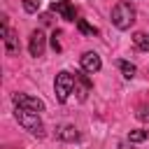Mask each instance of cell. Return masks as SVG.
Masks as SVG:
<instances>
[{
    "label": "cell",
    "mask_w": 149,
    "mask_h": 149,
    "mask_svg": "<svg viewBox=\"0 0 149 149\" xmlns=\"http://www.w3.org/2000/svg\"><path fill=\"white\" fill-rule=\"evenodd\" d=\"M112 23L119 28V30H128L133 23H135V7L126 0L116 2L112 7Z\"/></svg>",
    "instance_id": "1"
},
{
    "label": "cell",
    "mask_w": 149,
    "mask_h": 149,
    "mask_svg": "<svg viewBox=\"0 0 149 149\" xmlns=\"http://www.w3.org/2000/svg\"><path fill=\"white\" fill-rule=\"evenodd\" d=\"M14 116H16V121H19V123H21L26 130H30V133H33V135H37V137H44V126H42L40 112H33V109L16 107Z\"/></svg>",
    "instance_id": "2"
},
{
    "label": "cell",
    "mask_w": 149,
    "mask_h": 149,
    "mask_svg": "<svg viewBox=\"0 0 149 149\" xmlns=\"http://www.w3.org/2000/svg\"><path fill=\"white\" fill-rule=\"evenodd\" d=\"M54 91H56V100L58 102H68L70 93L74 91V74L63 70L56 74V81H54Z\"/></svg>",
    "instance_id": "3"
},
{
    "label": "cell",
    "mask_w": 149,
    "mask_h": 149,
    "mask_svg": "<svg viewBox=\"0 0 149 149\" xmlns=\"http://www.w3.org/2000/svg\"><path fill=\"white\" fill-rule=\"evenodd\" d=\"M12 102L16 107H23V109H33V112H44V102L35 95H28V93H14L12 95Z\"/></svg>",
    "instance_id": "4"
},
{
    "label": "cell",
    "mask_w": 149,
    "mask_h": 149,
    "mask_svg": "<svg viewBox=\"0 0 149 149\" xmlns=\"http://www.w3.org/2000/svg\"><path fill=\"white\" fill-rule=\"evenodd\" d=\"M91 88H93V81L88 79V74H84V70L81 72H74V93H77V100L79 102H84L88 98Z\"/></svg>",
    "instance_id": "5"
},
{
    "label": "cell",
    "mask_w": 149,
    "mask_h": 149,
    "mask_svg": "<svg viewBox=\"0 0 149 149\" xmlns=\"http://www.w3.org/2000/svg\"><path fill=\"white\" fill-rule=\"evenodd\" d=\"M44 49H47V35L37 28V30H33V33H30V40H28V51H30V56L40 58V56L44 54Z\"/></svg>",
    "instance_id": "6"
},
{
    "label": "cell",
    "mask_w": 149,
    "mask_h": 149,
    "mask_svg": "<svg viewBox=\"0 0 149 149\" xmlns=\"http://www.w3.org/2000/svg\"><path fill=\"white\" fill-rule=\"evenodd\" d=\"M79 65H81V70L84 72H98L100 68H102V61H100V56L95 54V51H84L81 54V58H79Z\"/></svg>",
    "instance_id": "7"
},
{
    "label": "cell",
    "mask_w": 149,
    "mask_h": 149,
    "mask_svg": "<svg viewBox=\"0 0 149 149\" xmlns=\"http://www.w3.org/2000/svg\"><path fill=\"white\" fill-rule=\"evenodd\" d=\"M51 12L61 14V19H65V21H74L77 23V12L70 5V0H56V2H51Z\"/></svg>",
    "instance_id": "8"
},
{
    "label": "cell",
    "mask_w": 149,
    "mask_h": 149,
    "mask_svg": "<svg viewBox=\"0 0 149 149\" xmlns=\"http://www.w3.org/2000/svg\"><path fill=\"white\" fill-rule=\"evenodd\" d=\"M56 137L61 142H77L79 140V130L70 123H63V126H56Z\"/></svg>",
    "instance_id": "9"
},
{
    "label": "cell",
    "mask_w": 149,
    "mask_h": 149,
    "mask_svg": "<svg viewBox=\"0 0 149 149\" xmlns=\"http://www.w3.org/2000/svg\"><path fill=\"white\" fill-rule=\"evenodd\" d=\"M2 40H5V51H7L9 56H16V54H19V37H16V33L9 30Z\"/></svg>",
    "instance_id": "10"
},
{
    "label": "cell",
    "mask_w": 149,
    "mask_h": 149,
    "mask_svg": "<svg viewBox=\"0 0 149 149\" xmlns=\"http://www.w3.org/2000/svg\"><path fill=\"white\" fill-rule=\"evenodd\" d=\"M116 65H119V70H121V74H123L126 79H133V77L137 74V68H135L133 63H128V61H116Z\"/></svg>",
    "instance_id": "11"
},
{
    "label": "cell",
    "mask_w": 149,
    "mask_h": 149,
    "mask_svg": "<svg viewBox=\"0 0 149 149\" xmlns=\"http://www.w3.org/2000/svg\"><path fill=\"white\" fill-rule=\"evenodd\" d=\"M133 44L142 51H149V35L147 33H135L133 35Z\"/></svg>",
    "instance_id": "12"
},
{
    "label": "cell",
    "mask_w": 149,
    "mask_h": 149,
    "mask_svg": "<svg viewBox=\"0 0 149 149\" xmlns=\"http://www.w3.org/2000/svg\"><path fill=\"white\" fill-rule=\"evenodd\" d=\"M77 30L84 35H98V28H93L91 23H86L84 19H77Z\"/></svg>",
    "instance_id": "13"
},
{
    "label": "cell",
    "mask_w": 149,
    "mask_h": 149,
    "mask_svg": "<svg viewBox=\"0 0 149 149\" xmlns=\"http://www.w3.org/2000/svg\"><path fill=\"white\" fill-rule=\"evenodd\" d=\"M147 137H149V130H142V128H137V130H130V133H128V140H130L133 144H135V142H144Z\"/></svg>",
    "instance_id": "14"
},
{
    "label": "cell",
    "mask_w": 149,
    "mask_h": 149,
    "mask_svg": "<svg viewBox=\"0 0 149 149\" xmlns=\"http://www.w3.org/2000/svg\"><path fill=\"white\" fill-rule=\"evenodd\" d=\"M23 9H26L28 14H35V12L40 9V0H23Z\"/></svg>",
    "instance_id": "15"
},
{
    "label": "cell",
    "mask_w": 149,
    "mask_h": 149,
    "mask_svg": "<svg viewBox=\"0 0 149 149\" xmlns=\"http://www.w3.org/2000/svg\"><path fill=\"white\" fill-rule=\"evenodd\" d=\"M135 116H137L140 121H149V105H140L137 112H135Z\"/></svg>",
    "instance_id": "16"
},
{
    "label": "cell",
    "mask_w": 149,
    "mask_h": 149,
    "mask_svg": "<svg viewBox=\"0 0 149 149\" xmlns=\"http://www.w3.org/2000/svg\"><path fill=\"white\" fill-rule=\"evenodd\" d=\"M58 37H61V33L54 30V35H51V49H54V51H61V42H58Z\"/></svg>",
    "instance_id": "17"
},
{
    "label": "cell",
    "mask_w": 149,
    "mask_h": 149,
    "mask_svg": "<svg viewBox=\"0 0 149 149\" xmlns=\"http://www.w3.org/2000/svg\"><path fill=\"white\" fill-rule=\"evenodd\" d=\"M119 149H133V142H130V140H126V142H121V144H119Z\"/></svg>",
    "instance_id": "18"
}]
</instances>
